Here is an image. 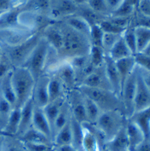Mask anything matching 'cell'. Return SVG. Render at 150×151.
Here are the masks:
<instances>
[{
  "mask_svg": "<svg viewBox=\"0 0 150 151\" xmlns=\"http://www.w3.org/2000/svg\"><path fill=\"white\" fill-rule=\"evenodd\" d=\"M136 83V66L132 73L126 79L123 85L120 93V99L123 107V114L126 119L131 117L134 113V97Z\"/></svg>",
  "mask_w": 150,
  "mask_h": 151,
  "instance_id": "obj_9",
  "label": "cell"
},
{
  "mask_svg": "<svg viewBox=\"0 0 150 151\" xmlns=\"http://www.w3.org/2000/svg\"><path fill=\"white\" fill-rule=\"evenodd\" d=\"M84 96V106L86 116H87V121L91 124H94L96 122L97 119L99 118L101 111L98 107V106L94 103L92 100Z\"/></svg>",
  "mask_w": 150,
  "mask_h": 151,
  "instance_id": "obj_37",
  "label": "cell"
},
{
  "mask_svg": "<svg viewBox=\"0 0 150 151\" xmlns=\"http://www.w3.org/2000/svg\"><path fill=\"white\" fill-rule=\"evenodd\" d=\"M106 54L114 61L132 56L131 52L130 51L129 47H127L123 36L120 37V39L115 43V45L112 47V49Z\"/></svg>",
  "mask_w": 150,
  "mask_h": 151,
  "instance_id": "obj_31",
  "label": "cell"
},
{
  "mask_svg": "<svg viewBox=\"0 0 150 151\" xmlns=\"http://www.w3.org/2000/svg\"><path fill=\"white\" fill-rule=\"evenodd\" d=\"M88 56H89L91 64L95 68H98V67L104 65V59H105V56H106V52H105L102 47L91 46Z\"/></svg>",
  "mask_w": 150,
  "mask_h": 151,
  "instance_id": "obj_39",
  "label": "cell"
},
{
  "mask_svg": "<svg viewBox=\"0 0 150 151\" xmlns=\"http://www.w3.org/2000/svg\"><path fill=\"white\" fill-rule=\"evenodd\" d=\"M134 58V61L136 66L140 70L149 72L150 70V56L144 54L143 52H136L132 55Z\"/></svg>",
  "mask_w": 150,
  "mask_h": 151,
  "instance_id": "obj_43",
  "label": "cell"
},
{
  "mask_svg": "<svg viewBox=\"0 0 150 151\" xmlns=\"http://www.w3.org/2000/svg\"><path fill=\"white\" fill-rule=\"evenodd\" d=\"M80 85L86 86V87H90V88L112 90V87H111V85L108 82V79L106 76L104 65L96 68L90 75L85 78Z\"/></svg>",
  "mask_w": 150,
  "mask_h": 151,
  "instance_id": "obj_15",
  "label": "cell"
},
{
  "mask_svg": "<svg viewBox=\"0 0 150 151\" xmlns=\"http://www.w3.org/2000/svg\"><path fill=\"white\" fill-rule=\"evenodd\" d=\"M75 15L79 16L80 17L84 19L85 21L88 23V25L91 27L92 25L95 24H100L103 20L106 18V16L105 17L102 14H100L98 12H95L94 10L90 9L89 7L88 8H83L82 9H77Z\"/></svg>",
  "mask_w": 150,
  "mask_h": 151,
  "instance_id": "obj_35",
  "label": "cell"
},
{
  "mask_svg": "<svg viewBox=\"0 0 150 151\" xmlns=\"http://www.w3.org/2000/svg\"><path fill=\"white\" fill-rule=\"evenodd\" d=\"M109 14H111L123 3V0H104Z\"/></svg>",
  "mask_w": 150,
  "mask_h": 151,
  "instance_id": "obj_52",
  "label": "cell"
},
{
  "mask_svg": "<svg viewBox=\"0 0 150 151\" xmlns=\"http://www.w3.org/2000/svg\"><path fill=\"white\" fill-rule=\"evenodd\" d=\"M137 52H142L150 46V28L147 27L134 28Z\"/></svg>",
  "mask_w": 150,
  "mask_h": 151,
  "instance_id": "obj_33",
  "label": "cell"
},
{
  "mask_svg": "<svg viewBox=\"0 0 150 151\" xmlns=\"http://www.w3.org/2000/svg\"><path fill=\"white\" fill-rule=\"evenodd\" d=\"M70 106H69V104L67 101V99L65 100V101L64 102L63 106H61L60 108V111L57 116L56 119H55V122L53 124V128H52V141H53V138L56 135V133L63 126H65L66 124L68 123V121L70 120Z\"/></svg>",
  "mask_w": 150,
  "mask_h": 151,
  "instance_id": "obj_34",
  "label": "cell"
},
{
  "mask_svg": "<svg viewBox=\"0 0 150 151\" xmlns=\"http://www.w3.org/2000/svg\"><path fill=\"white\" fill-rule=\"evenodd\" d=\"M57 22L45 28L41 32V34H42V37L47 40L50 47H52L57 52L61 50L63 47L64 38H63V34L60 28H58Z\"/></svg>",
  "mask_w": 150,
  "mask_h": 151,
  "instance_id": "obj_18",
  "label": "cell"
},
{
  "mask_svg": "<svg viewBox=\"0 0 150 151\" xmlns=\"http://www.w3.org/2000/svg\"><path fill=\"white\" fill-rule=\"evenodd\" d=\"M108 151H129V142L125 130V124L111 140L104 146Z\"/></svg>",
  "mask_w": 150,
  "mask_h": 151,
  "instance_id": "obj_22",
  "label": "cell"
},
{
  "mask_svg": "<svg viewBox=\"0 0 150 151\" xmlns=\"http://www.w3.org/2000/svg\"><path fill=\"white\" fill-rule=\"evenodd\" d=\"M57 22L58 21H55L47 14L31 10H24L19 16L20 24L34 32H42L45 28Z\"/></svg>",
  "mask_w": 150,
  "mask_h": 151,
  "instance_id": "obj_8",
  "label": "cell"
},
{
  "mask_svg": "<svg viewBox=\"0 0 150 151\" xmlns=\"http://www.w3.org/2000/svg\"><path fill=\"white\" fill-rule=\"evenodd\" d=\"M22 142H31V143H39L52 145V140L46 137L43 133L37 131L33 126H31L28 131L24 132L22 136L17 137Z\"/></svg>",
  "mask_w": 150,
  "mask_h": 151,
  "instance_id": "obj_25",
  "label": "cell"
},
{
  "mask_svg": "<svg viewBox=\"0 0 150 151\" xmlns=\"http://www.w3.org/2000/svg\"><path fill=\"white\" fill-rule=\"evenodd\" d=\"M123 38L127 45V47H129L130 51L131 52L132 55L136 54L137 52L136 51V37H135V31L134 28L131 26L127 27L126 29L124 30V32L122 35Z\"/></svg>",
  "mask_w": 150,
  "mask_h": 151,
  "instance_id": "obj_42",
  "label": "cell"
},
{
  "mask_svg": "<svg viewBox=\"0 0 150 151\" xmlns=\"http://www.w3.org/2000/svg\"><path fill=\"white\" fill-rule=\"evenodd\" d=\"M50 80V75L43 74L35 80V83L34 86L32 100L35 106L43 108L45 106L49 103L48 97V83Z\"/></svg>",
  "mask_w": 150,
  "mask_h": 151,
  "instance_id": "obj_12",
  "label": "cell"
},
{
  "mask_svg": "<svg viewBox=\"0 0 150 151\" xmlns=\"http://www.w3.org/2000/svg\"><path fill=\"white\" fill-rule=\"evenodd\" d=\"M115 63H116V66L119 74L121 88H122L124 82L126 81V79L129 77V76L131 74L132 71L136 68V64H135L133 56L127 57L122 59L117 60L115 61Z\"/></svg>",
  "mask_w": 150,
  "mask_h": 151,
  "instance_id": "obj_27",
  "label": "cell"
},
{
  "mask_svg": "<svg viewBox=\"0 0 150 151\" xmlns=\"http://www.w3.org/2000/svg\"><path fill=\"white\" fill-rule=\"evenodd\" d=\"M13 108L11 104L0 94V122L4 123V124L6 123Z\"/></svg>",
  "mask_w": 150,
  "mask_h": 151,
  "instance_id": "obj_44",
  "label": "cell"
},
{
  "mask_svg": "<svg viewBox=\"0 0 150 151\" xmlns=\"http://www.w3.org/2000/svg\"><path fill=\"white\" fill-rule=\"evenodd\" d=\"M138 12L141 13L146 17H149L150 16V0H139L138 4L136 6Z\"/></svg>",
  "mask_w": 150,
  "mask_h": 151,
  "instance_id": "obj_51",
  "label": "cell"
},
{
  "mask_svg": "<svg viewBox=\"0 0 150 151\" xmlns=\"http://www.w3.org/2000/svg\"><path fill=\"white\" fill-rule=\"evenodd\" d=\"M26 2L22 4H19L14 6L6 11H4L0 15V30L6 29H28L22 26L19 22V16L20 14L27 10ZM29 30V29H28ZM32 31V30H31Z\"/></svg>",
  "mask_w": 150,
  "mask_h": 151,
  "instance_id": "obj_11",
  "label": "cell"
},
{
  "mask_svg": "<svg viewBox=\"0 0 150 151\" xmlns=\"http://www.w3.org/2000/svg\"><path fill=\"white\" fill-rule=\"evenodd\" d=\"M34 107V104L32 98H30L28 101L21 107V119H20V124H19L17 137L22 136L24 132L28 131L32 126Z\"/></svg>",
  "mask_w": 150,
  "mask_h": 151,
  "instance_id": "obj_19",
  "label": "cell"
},
{
  "mask_svg": "<svg viewBox=\"0 0 150 151\" xmlns=\"http://www.w3.org/2000/svg\"><path fill=\"white\" fill-rule=\"evenodd\" d=\"M63 22L71 28H73L74 30L89 38L90 26L84 19L76 15H71L63 19Z\"/></svg>",
  "mask_w": 150,
  "mask_h": 151,
  "instance_id": "obj_29",
  "label": "cell"
},
{
  "mask_svg": "<svg viewBox=\"0 0 150 151\" xmlns=\"http://www.w3.org/2000/svg\"><path fill=\"white\" fill-rule=\"evenodd\" d=\"M100 151H108V150H106V148L104 147L103 149H102V150H100Z\"/></svg>",
  "mask_w": 150,
  "mask_h": 151,
  "instance_id": "obj_57",
  "label": "cell"
},
{
  "mask_svg": "<svg viewBox=\"0 0 150 151\" xmlns=\"http://www.w3.org/2000/svg\"><path fill=\"white\" fill-rule=\"evenodd\" d=\"M57 24L64 38L63 47L57 52L60 61H68L75 57L89 54L91 48L89 38L74 30L64 22H57Z\"/></svg>",
  "mask_w": 150,
  "mask_h": 151,
  "instance_id": "obj_1",
  "label": "cell"
},
{
  "mask_svg": "<svg viewBox=\"0 0 150 151\" xmlns=\"http://www.w3.org/2000/svg\"><path fill=\"white\" fill-rule=\"evenodd\" d=\"M70 122L71 137H72L71 145L77 150L83 151L82 142H83V127L81 123L78 122L71 116V114H70Z\"/></svg>",
  "mask_w": 150,
  "mask_h": 151,
  "instance_id": "obj_32",
  "label": "cell"
},
{
  "mask_svg": "<svg viewBox=\"0 0 150 151\" xmlns=\"http://www.w3.org/2000/svg\"><path fill=\"white\" fill-rule=\"evenodd\" d=\"M135 7L127 0H123V3L118 6V8L115 9L110 14V17H131L134 13Z\"/></svg>",
  "mask_w": 150,
  "mask_h": 151,
  "instance_id": "obj_40",
  "label": "cell"
},
{
  "mask_svg": "<svg viewBox=\"0 0 150 151\" xmlns=\"http://www.w3.org/2000/svg\"><path fill=\"white\" fill-rule=\"evenodd\" d=\"M54 148H55V151H79L75 149L72 145H65V146H59Z\"/></svg>",
  "mask_w": 150,
  "mask_h": 151,
  "instance_id": "obj_54",
  "label": "cell"
},
{
  "mask_svg": "<svg viewBox=\"0 0 150 151\" xmlns=\"http://www.w3.org/2000/svg\"><path fill=\"white\" fill-rule=\"evenodd\" d=\"M71 141H72L71 128H70V122L69 120L65 126H63L57 132L52 142L54 147H59L65 145H71Z\"/></svg>",
  "mask_w": 150,
  "mask_h": 151,
  "instance_id": "obj_36",
  "label": "cell"
},
{
  "mask_svg": "<svg viewBox=\"0 0 150 151\" xmlns=\"http://www.w3.org/2000/svg\"><path fill=\"white\" fill-rule=\"evenodd\" d=\"M67 101L70 106L71 116L81 124L87 121L85 112L84 96L77 88L68 91Z\"/></svg>",
  "mask_w": 150,
  "mask_h": 151,
  "instance_id": "obj_10",
  "label": "cell"
},
{
  "mask_svg": "<svg viewBox=\"0 0 150 151\" xmlns=\"http://www.w3.org/2000/svg\"><path fill=\"white\" fill-rule=\"evenodd\" d=\"M11 83L16 94V106L21 108L31 98L35 80L24 67H14L11 71Z\"/></svg>",
  "mask_w": 150,
  "mask_h": 151,
  "instance_id": "obj_2",
  "label": "cell"
},
{
  "mask_svg": "<svg viewBox=\"0 0 150 151\" xmlns=\"http://www.w3.org/2000/svg\"><path fill=\"white\" fill-rule=\"evenodd\" d=\"M78 6L70 0H56L54 3L51 2L49 16L55 21H58V19L75 15Z\"/></svg>",
  "mask_w": 150,
  "mask_h": 151,
  "instance_id": "obj_14",
  "label": "cell"
},
{
  "mask_svg": "<svg viewBox=\"0 0 150 151\" xmlns=\"http://www.w3.org/2000/svg\"><path fill=\"white\" fill-rule=\"evenodd\" d=\"M44 151H55V148L53 146H49L47 149H46Z\"/></svg>",
  "mask_w": 150,
  "mask_h": 151,
  "instance_id": "obj_56",
  "label": "cell"
},
{
  "mask_svg": "<svg viewBox=\"0 0 150 151\" xmlns=\"http://www.w3.org/2000/svg\"><path fill=\"white\" fill-rule=\"evenodd\" d=\"M62 62L64 63L57 66L54 74L59 78V80L62 82L68 91L75 89L77 88L75 70L68 61Z\"/></svg>",
  "mask_w": 150,
  "mask_h": 151,
  "instance_id": "obj_16",
  "label": "cell"
},
{
  "mask_svg": "<svg viewBox=\"0 0 150 151\" xmlns=\"http://www.w3.org/2000/svg\"><path fill=\"white\" fill-rule=\"evenodd\" d=\"M122 35L118 34H110V33H104L103 39H102V48L106 53L112 49V47L115 45V43L120 39Z\"/></svg>",
  "mask_w": 150,
  "mask_h": 151,
  "instance_id": "obj_45",
  "label": "cell"
},
{
  "mask_svg": "<svg viewBox=\"0 0 150 151\" xmlns=\"http://www.w3.org/2000/svg\"><path fill=\"white\" fill-rule=\"evenodd\" d=\"M42 37L41 32L34 33L26 41L17 46L0 45L2 52L8 58L13 67H20L28 59L29 55L36 47L38 42Z\"/></svg>",
  "mask_w": 150,
  "mask_h": 151,
  "instance_id": "obj_4",
  "label": "cell"
},
{
  "mask_svg": "<svg viewBox=\"0 0 150 151\" xmlns=\"http://www.w3.org/2000/svg\"><path fill=\"white\" fill-rule=\"evenodd\" d=\"M12 71V70H11ZM11 71L9 72L0 81V94H2L13 107L16 106V94L11 83Z\"/></svg>",
  "mask_w": 150,
  "mask_h": 151,
  "instance_id": "obj_30",
  "label": "cell"
},
{
  "mask_svg": "<svg viewBox=\"0 0 150 151\" xmlns=\"http://www.w3.org/2000/svg\"><path fill=\"white\" fill-rule=\"evenodd\" d=\"M125 130L129 142V151H134L145 139L141 131L130 119H126Z\"/></svg>",
  "mask_w": 150,
  "mask_h": 151,
  "instance_id": "obj_23",
  "label": "cell"
},
{
  "mask_svg": "<svg viewBox=\"0 0 150 151\" xmlns=\"http://www.w3.org/2000/svg\"><path fill=\"white\" fill-rule=\"evenodd\" d=\"M50 46L43 37L39 40L36 47L33 50L28 59L22 67H24L33 76L34 80L45 74V65Z\"/></svg>",
  "mask_w": 150,
  "mask_h": 151,
  "instance_id": "obj_5",
  "label": "cell"
},
{
  "mask_svg": "<svg viewBox=\"0 0 150 151\" xmlns=\"http://www.w3.org/2000/svg\"><path fill=\"white\" fill-rule=\"evenodd\" d=\"M70 1L73 2L77 6H82L84 4H88V0H70Z\"/></svg>",
  "mask_w": 150,
  "mask_h": 151,
  "instance_id": "obj_55",
  "label": "cell"
},
{
  "mask_svg": "<svg viewBox=\"0 0 150 151\" xmlns=\"http://www.w3.org/2000/svg\"><path fill=\"white\" fill-rule=\"evenodd\" d=\"M150 140H144L134 151H150Z\"/></svg>",
  "mask_w": 150,
  "mask_h": 151,
  "instance_id": "obj_53",
  "label": "cell"
},
{
  "mask_svg": "<svg viewBox=\"0 0 150 151\" xmlns=\"http://www.w3.org/2000/svg\"><path fill=\"white\" fill-rule=\"evenodd\" d=\"M13 65L9 62L8 58L2 52V56L0 58V81L3 77H4L9 72L13 70Z\"/></svg>",
  "mask_w": 150,
  "mask_h": 151,
  "instance_id": "obj_48",
  "label": "cell"
},
{
  "mask_svg": "<svg viewBox=\"0 0 150 151\" xmlns=\"http://www.w3.org/2000/svg\"><path fill=\"white\" fill-rule=\"evenodd\" d=\"M4 151H27L23 143L20 140L9 141L4 145Z\"/></svg>",
  "mask_w": 150,
  "mask_h": 151,
  "instance_id": "obj_49",
  "label": "cell"
},
{
  "mask_svg": "<svg viewBox=\"0 0 150 151\" xmlns=\"http://www.w3.org/2000/svg\"><path fill=\"white\" fill-rule=\"evenodd\" d=\"M66 96L65 97H62V98H59L57 100H55L53 101H51L47 104V106H45L42 110H43V113L45 114L46 118H47V121L50 124V127H51V131H52V128H53V124L55 122V119H56L57 116L60 111V108L61 106H63L64 102L65 101Z\"/></svg>",
  "mask_w": 150,
  "mask_h": 151,
  "instance_id": "obj_26",
  "label": "cell"
},
{
  "mask_svg": "<svg viewBox=\"0 0 150 151\" xmlns=\"http://www.w3.org/2000/svg\"><path fill=\"white\" fill-rule=\"evenodd\" d=\"M32 126L36 129L37 131L43 133L46 137L50 138L52 142V131L50 124L47 121V118L43 113L42 108L35 106L34 107V113H33V120H32Z\"/></svg>",
  "mask_w": 150,
  "mask_h": 151,
  "instance_id": "obj_21",
  "label": "cell"
},
{
  "mask_svg": "<svg viewBox=\"0 0 150 151\" xmlns=\"http://www.w3.org/2000/svg\"><path fill=\"white\" fill-rule=\"evenodd\" d=\"M2 13H3V12H0V15H1V14H2Z\"/></svg>",
  "mask_w": 150,
  "mask_h": 151,
  "instance_id": "obj_59",
  "label": "cell"
},
{
  "mask_svg": "<svg viewBox=\"0 0 150 151\" xmlns=\"http://www.w3.org/2000/svg\"><path fill=\"white\" fill-rule=\"evenodd\" d=\"M104 68H105L106 76L112 87V90L120 97L121 83H120V77L116 66V63L106 53L104 59Z\"/></svg>",
  "mask_w": 150,
  "mask_h": 151,
  "instance_id": "obj_17",
  "label": "cell"
},
{
  "mask_svg": "<svg viewBox=\"0 0 150 151\" xmlns=\"http://www.w3.org/2000/svg\"><path fill=\"white\" fill-rule=\"evenodd\" d=\"M103 35L104 32L99 26V24L92 25L90 27V33H89V40L91 46L102 47Z\"/></svg>",
  "mask_w": 150,
  "mask_h": 151,
  "instance_id": "obj_41",
  "label": "cell"
},
{
  "mask_svg": "<svg viewBox=\"0 0 150 151\" xmlns=\"http://www.w3.org/2000/svg\"><path fill=\"white\" fill-rule=\"evenodd\" d=\"M82 148H83V151H100L99 144L94 135L85 127H83V137L82 142Z\"/></svg>",
  "mask_w": 150,
  "mask_h": 151,
  "instance_id": "obj_38",
  "label": "cell"
},
{
  "mask_svg": "<svg viewBox=\"0 0 150 151\" xmlns=\"http://www.w3.org/2000/svg\"><path fill=\"white\" fill-rule=\"evenodd\" d=\"M88 5L95 12L102 14L104 16H106V14L109 13L104 0H88Z\"/></svg>",
  "mask_w": 150,
  "mask_h": 151,
  "instance_id": "obj_47",
  "label": "cell"
},
{
  "mask_svg": "<svg viewBox=\"0 0 150 151\" xmlns=\"http://www.w3.org/2000/svg\"><path fill=\"white\" fill-rule=\"evenodd\" d=\"M34 33L28 29H6L0 30V45L17 46L31 37Z\"/></svg>",
  "mask_w": 150,
  "mask_h": 151,
  "instance_id": "obj_13",
  "label": "cell"
},
{
  "mask_svg": "<svg viewBox=\"0 0 150 151\" xmlns=\"http://www.w3.org/2000/svg\"><path fill=\"white\" fill-rule=\"evenodd\" d=\"M1 56H2V50H1V47H0V58H1Z\"/></svg>",
  "mask_w": 150,
  "mask_h": 151,
  "instance_id": "obj_58",
  "label": "cell"
},
{
  "mask_svg": "<svg viewBox=\"0 0 150 151\" xmlns=\"http://www.w3.org/2000/svg\"><path fill=\"white\" fill-rule=\"evenodd\" d=\"M21 119V108H13L2 129V134L7 137H17Z\"/></svg>",
  "mask_w": 150,
  "mask_h": 151,
  "instance_id": "obj_24",
  "label": "cell"
},
{
  "mask_svg": "<svg viewBox=\"0 0 150 151\" xmlns=\"http://www.w3.org/2000/svg\"><path fill=\"white\" fill-rule=\"evenodd\" d=\"M27 0H0V12L6 11L10 8L22 4Z\"/></svg>",
  "mask_w": 150,
  "mask_h": 151,
  "instance_id": "obj_50",
  "label": "cell"
},
{
  "mask_svg": "<svg viewBox=\"0 0 150 151\" xmlns=\"http://www.w3.org/2000/svg\"><path fill=\"white\" fill-rule=\"evenodd\" d=\"M99 26L102 29L104 33H110V34H118V35H123V33L124 32V30L126 28H120L116 26L115 24H113V22H111L107 18L103 20Z\"/></svg>",
  "mask_w": 150,
  "mask_h": 151,
  "instance_id": "obj_46",
  "label": "cell"
},
{
  "mask_svg": "<svg viewBox=\"0 0 150 151\" xmlns=\"http://www.w3.org/2000/svg\"><path fill=\"white\" fill-rule=\"evenodd\" d=\"M131 121L134 123L144 135L146 140L150 139V107L140 112L134 113L131 118Z\"/></svg>",
  "mask_w": 150,
  "mask_h": 151,
  "instance_id": "obj_20",
  "label": "cell"
},
{
  "mask_svg": "<svg viewBox=\"0 0 150 151\" xmlns=\"http://www.w3.org/2000/svg\"><path fill=\"white\" fill-rule=\"evenodd\" d=\"M150 107L149 72L136 67V83L134 97V113Z\"/></svg>",
  "mask_w": 150,
  "mask_h": 151,
  "instance_id": "obj_7",
  "label": "cell"
},
{
  "mask_svg": "<svg viewBox=\"0 0 150 151\" xmlns=\"http://www.w3.org/2000/svg\"><path fill=\"white\" fill-rule=\"evenodd\" d=\"M76 88L86 97L92 100L98 106L101 112L119 111L123 114V107L121 99L112 90L90 88L83 85L78 86Z\"/></svg>",
  "mask_w": 150,
  "mask_h": 151,
  "instance_id": "obj_3",
  "label": "cell"
},
{
  "mask_svg": "<svg viewBox=\"0 0 150 151\" xmlns=\"http://www.w3.org/2000/svg\"><path fill=\"white\" fill-rule=\"evenodd\" d=\"M65 88L62 82L59 80V78L55 74L50 75V80L48 83V97H49V102L57 100L59 98L65 97Z\"/></svg>",
  "mask_w": 150,
  "mask_h": 151,
  "instance_id": "obj_28",
  "label": "cell"
},
{
  "mask_svg": "<svg viewBox=\"0 0 150 151\" xmlns=\"http://www.w3.org/2000/svg\"><path fill=\"white\" fill-rule=\"evenodd\" d=\"M126 118L119 111L101 112L97 119L95 125L103 132L106 142L111 140L125 124Z\"/></svg>",
  "mask_w": 150,
  "mask_h": 151,
  "instance_id": "obj_6",
  "label": "cell"
}]
</instances>
